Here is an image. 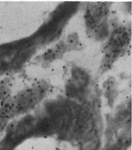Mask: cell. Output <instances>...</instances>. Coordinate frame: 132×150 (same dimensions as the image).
<instances>
[{
  "label": "cell",
  "instance_id": "6da1fadb",
  "mask_svg": "<svg viewBox=\"0 0 132 150\" xmlns=\"http://www.w3.org/2000/svg\"><path fill=\"white\" fill-rule=\"evenodd\" d=\"M8 118L3 116H0V132L3 130L5 126H6Z\"/></svg>",
  "mask_w": 132,
  "mask_h": 150
}]
</instances>
